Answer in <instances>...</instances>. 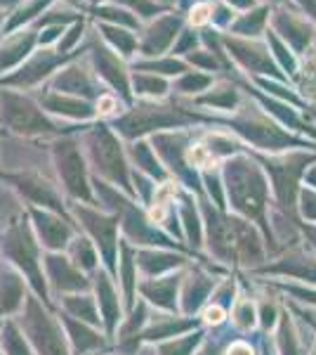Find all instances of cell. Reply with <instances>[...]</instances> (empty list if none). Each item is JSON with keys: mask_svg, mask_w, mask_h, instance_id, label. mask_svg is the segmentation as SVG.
<instances>
[{"mask_svg": "<svg viewBox=\"0 0 316 355\" xmlns=\"http://www.w3.org/2000/svg\"><path fill=\"white\" fill-rule=\"evenodd\" d=\"M222 45L229 50V55H232L243 69H248V71L272 73V76H277V78L281 76L277 62H274L267 45L252 41V38H241V36H222Z\"/></svg>", "mask_w": 316, "mask_h": 355, "instance_id": "6da1fadb", "label": "cell"}, {"mask_svg": "<svg viewBox=\"0 0 316 355\" xmlns=\"http://www.w3.org/2000/svg\"><path fill=\"white\" fill-rule=\"evenodd\" d=\"M272 15V26L274 33H279L281 41H284L292 53H304L312 43V26L307 24L304 19H300L297 15L288 12V10H274Z\"/></svg>", "mask_w": 316, "mask_h": 355, "instance_id": "7a4b0ae2", "label": "cell"}, {"mask_svg": "<svg viewBox=\"0 0 316 355\" xmlns=\"http://www.w3.org/2000/svg\"><path fill=\"white\" fill-rule=\"evenodd\" d=\"M182 28V19L175 15L158 17L151 26L147 28V36L142 41V53L145 55H160L165 48H170V43L175 41V36Z\"/></svg>", "mask_w": 316, "mask_h": 355, "instance_id": "3957f363", "label": "cell"}, {"mask_svg": "<svg viewBox=\"0 0 316 355\" xmlns=\"http://www.w3.org/2000/svg\"><path fill=\"white\" fill-rule=\"evenodd\" d=\"M267 19H269V8H267V5L245 10L239 19L232 21V33H234V36H241V38H255V36H260V33L264 31Z\"/></svg>", "mask_w": 316, "mask_h": 355, "instance_id": "277c9868", "label": "cell"}, {"mask_svg": "<svg viewBox=\"0 0 316 355\" xmlns=\"http://www.w3.org/2000/svg\"><path fill=\"white\" fill-rule=\"evenodd\" d=\"M97 53H100L97 55V64H100L102 76H106L116 88H120L125 93V90H128V83H125V73H123V69H120L118 60L113 55H109V50H97Z\"/></svg>", "mask_w": 316, "mask_h": 355, "instance_id": "5b68a950", "label": "cell"}, {"mask_svg": "<svg viewBox=\"0 0 316 355\" xmlns=\"http://www.w3.org/2000/svg\"><path fill=\"white\" fill-rule=\"evenodd\" d=\"M102 31H104L106 41H111L113 48H118V53L132 55V53L137 50V38L132 36L130 31H125V28H118V26H102Z\"/></svg>", "mask_w": 316, "mask_h": 355, "instance_id": "8992f818", "label": "cell"}, {"mask_svg": "<svg viewBox=\"0 0 316 355\" xmlns=\"http://www.w3.org/2000/svg\"><path fill=\"white\" fill-rule=\"evenodd\" d=\"M267 43H269V53H274L272 57L274 60H279L281 62V67L286 69V71L288 73H295V57L290 55V48L288 45H286L284 41H281V38H277V33L274 31H267Z\"/></svg>", "mask_w": 316, "mask_h": 355, "instance_id": "52a82bcc", "label": "cell"}, {"mask_svg": "<svg viewBox=\"0 0 316 355\" xmlns=\"http://www.w3.org/2000/svg\"><path fill=\"white\" fill-rule=\"evenodd\" d=\"M203 102H208L212 107H222V110H232V107L236 105V93H234V88H229V85H222L215 93L203 97Z\"/></svg>", "mask_w": 316, "mask_h": 355, "instance_id": "ba28073f", "label": "cell"}, {"mask_svg": "<svg viewBox=\"0 0 316 355\" xmlns=\"http://www.w3.org/2000/svg\"><path fill=\"white\" fill-rule=\"evenodd\" d=\"M31 48V36H26V38H17V41L10 45V48H3V53H0V69L3 67H8L10 62H15V60H19L21 53L24 50ZM26 55V53H24Z\"/></svg>", "mask_w": 316, "mask_h": 355, "instance_id": "9c48e42d", "label": "cell"}, {"mask_svg": "<svg viewBox=\"0 0 316 355\" xmlns=\"http://www.w3.org/2000/svg\"><path fill=\"white\" fill-rule=\"evenodd\" d=\"M210 85V76H203V73H196V71H187L180 81V90L182 93H198V90L208 88Z\"/></svg>", "mask_w": 316, "mask_h": 355, "instance_id": "30bf717a", "label": "cell"}, {"mask_svg": "<svg viewBox=\"0 0 316 355\" xmlns=\"http://www.w3.org/2000/svg\"><path fill=\"white\" fill-rule=\"evenodd\" d=\"M135 85L140 88V93H149V95H163L165 93V81H160L156 76H137Z\"/></svg>", "mask_w": 316, "mask_h": 355, "instance_id": "8fae6325", "label": "cell"}, {"mask_svg": "<svg viewBox=\"0 0 316 355\" xmlns=\"http://www.w3.org/2000/svg\"><path fill=\"white\" fill-rule=\"evenodd\" d=\"M149 71H158L160 73H187V64L180 60H165V62H147V64H142Z\"/></svg>", "mask_w": 316, "mask_h": 355, "instance_id": "7c38bea8", "label": "cell"}, {"mask_svg": "<svg viewBox=\"0 0 316 355\" xmlns=\"http://www.w3.org/2000/svg\"><path fill=\"white\" fill-rule=\"evenodd\" d=\"M212 19V3H196L189 10V21L194 26H203Z\"/></svg>", "mask_w": 316, "mask_h": 355, "instance_id": "4fadbf2b", "label": "cell"}, {"mask_svg": "<svg viewBox=\"0 0 316 355\" xmlns=\"http://www.w3.org/2000/svg\"><path fill=\"white\" fill-rule=\"evenodd\" d=\"M118 3V0H116ZM120 3L130 5L132 10H135L140 17H145V19H149V17H156L160 12V8L156 3H151V0H120Z\"/></svg>", "mask_w": 316, "mask_h": 355, "instance_id": "5bb4252c", "label": "cell"}, {"mask_svg": "<svg viewBox=\"0 0 316 355\" xmlns=\"http://www.w3.org/2000/svg\"><path fill=\"white\" fill-rule=\"evenodd\" d=\"M189 62L203 67V69H210V71L217 69V60L212 57V53H208V50H194V53L189 55Z\"/></svg>", "mask_w": 316, "mask_h": 355, "instance_id": "9a60e30c", "label": "cell"}, {"mask_svg": "<svg viewBox=\"0 0 316 355\" xmlns=\"http://www.w3.org/2000/svg\"><path fill=\"white\" fill-rule=\"evenodd\" d=\"M198 38L194 31H182V41L175 45V53H194V48H196Z\"/></svg>", "mask_w": 316, "mask_h": 355, "instance_id": "2e32d148", "label": "cell"}, {"mask_svg": "<svg viewBox=\"0 0 316 355\" xmlns=\"http://www.w3.org/2000/svg\"><path fill=\"white\" fill-rule=\"evenodd\" d=\"M224 3L229 5V8H239V10H252L255 8V0H224Z\"/></svg>", "mask_w": 316, "mask_h": 355, "instance_id": "e0dca14e", "label": "cell"}, {"mask_svg": "<svg viewBox=\"0 0 316 355\" xmlns=\"http://www.w3.org/2000/svg\"><path fill=\"white\" fill-rule=\"evenodd\" d=\"M113 110H116V100H113V97H102V100H100V112L102 114H111Z\"/></svg>", "mask_w": 316, "mask_h": 355, "instance_id": "ac0fdd59", "label": "cell"}, {"mask_svg": "<svg viewBox=\"0 0 316 355\" xmlns=\"http://www.w3.org/2000/svg\"><path fill=\"white\" fill-rule=\"evenodd\" d=\"M297 5H300L312 19H316V0H297Z\"/></svg>", "mask_w": 316, "mask_h": 355, "instance_id": "d6986e66", "label": "cell"}, {"mask_svg": "<svg viewBox=\"0 0 316 355\" xmlns=\"http://www.w3.org/2000/svg\"><path fill=\"white\" fill-rule=\"evenodd\" d=\"M269 3H279L281 5V3H288V0H269Z\"/></svg>", "mask_w": 316, "mask_h": 355, "instance_id": "ffe728a7", "label": "cell"}, {"mask_svg": "<svg viewBox=\"0 0 316 355\" xmlns=\"http://www.w3.org/2000/svg\"><path fill=\"white\" fill-rule=\"evenodd\" d=\"M165 3H175V0H165Z\"/></svg>", "mask_w": 316, "mask_h": 355, "instance_id": "44dd1931", "label": "cell"}]
</instances>
